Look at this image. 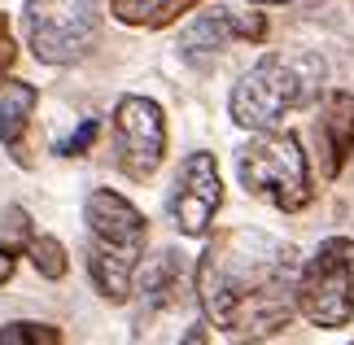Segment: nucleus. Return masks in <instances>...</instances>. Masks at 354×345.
I'll return each instance as SVG.
<instances>
[{
	"instance_id": "obj_1",
	"label": "nucleus",
	"mask_w": 354,
	"mask_h": 345,
	"mask_svg": "<svg viewBox=\"0 0 354 345\" xmlns=\"http://www.w3.org/2000/svg\"><path fill=\"white\" fill-rule=\"evenodd\" d=\"M302 262L289 241L258 227L214 232L197 258V301L232 345H258L293 324Z\"/></svg>"
},
{
	"instance_id": "obj_2",
	"label": "nucleus",
	"mask_w": 354,
	"mask_h": 345,
	"mask_svg": "<svg viewBox=\"0 0 354 345\" xmlns=\"http://www.w3.org/2000/svg\"><path fill=\"white\" fill-rule=\"evenodd\" d=\"M328 62L310 48H289V53H267L250 71L236 79L227 109L232 122L245 131H276L293 109L319 105Z\"/></svg>"
},
{
	"instance_id": "obj_3",
	"label": "nucleus",
	"mask_w": 354,
	"mask_h": 345,
	"mask_svg": "<svg viewBox=\"0 0 354 345\" xmlns=\"http://www.w3.org/2000/svg\"><path fill=\"white\" fill-rule=\"evenodd\" d=\"M88 218V275L92 288L105 301H127L136 293V271L145 262V245H149V223L136 205L114 188H97L84 205Z\"/></svg>"
},
{
	"instance_id": "obj_4",
	"label": "nucleus",
	"mask_w": 354,
	"mask_h": 345,
	"mask_svg": "<svg viewBox=\"0 0 354 345\" xmlns=\"http://www.w3.org/2000/svg\"><path fill=\"white\" fill-rule=\"evenodd\" d=\"M236 175L250 197L276 205L284 214H297L315 201L306 149L289 131H254V140L236 153Z\"/></svg>"
},
{
	"instance_id": "obj_5",
	"label": "nucleus",
	"mask_w": 354,
	"mask_h": 345,
	"mask_svg": "<svg viewBox=\"0 0 354 345\" xmlns=\"http://www.w3.org/2000/svg\"><path fill=\"white\" fill-rule=\"evenodd\" d=\"M22 39L35 62L75 66L101 39V5L97 0H26Z\"/></svg>"
},
{
	"instance_id": "obj_6",
	"label": "nucleus",
	"mask_w": 354,
	"mask_h": 345,
	"mask_svg": "<svg viewBox=\"0 0 354 345\" xmlns=\"http://www.w3.org/2000/svg\"><path fill=\"white\" fill-rule=\"evenodd\" d=\"M297 315L315 328H346L354 319V241L328 236L302 262L297 275Z\"/></svg>"
},
{
	"instance_id": "obj_7",
	"label": "nucleus",
	"mask_w": 354,
	"mask_h": 345,
	"mask_svg": "<svg viewBox=\"0 0 354 345\" xmlns=\"http://www.w3.org/2000/svg\"><path fill=\"white\" fill-rule=\"evenodd\" d=\"M114 149H118V171L145 184L153 179L162 158H167V114L149 96H122L114 105Z\"/></svg>"
},
{
	"instance_id": "obj_8",
	"label": "nucleus",
	"mask_w": 354,
	"mask_h": 345,
	"mask_svg": "<svg viewBox=\"0 0 354 345\" xmlns=\"http://www.w3.org/2000/svg\"><path fill=\"white\" fill-rule=\"evenodd\" d=\"M219 205H223L219 162H214V153L197 149L175 171V184L167 192V218L175 223L180 236H206L214 214H219Z\"/></svg>"
},
{
	"instance_id": "obj_9",
	"label": "nucleus",
	"mask_w": 354,
	"mask_h": 345,
	"mask_svg": "<svg viewBox=\"0 0 354 345\" xmlns=\"http://www.w3.org/2000/svg\"><path fill=\"white\" fill-rule=\"evenodd\" d=\"M315 140H319L324 179H337L346 171V162L354 158V96L350 92H324L319 96Z\"/></svg>"
},
{
	"instance_id": "obj_10",
	"label": "nucleus",
	"mask_w": 354,
	"mask_h": 345,
	"mask_svg": "<svg viewBox=\"0 0 354 345\" xmlns=\"http://www.w3.org/2000/svg\"><path fill=\"white\" fill-rule=\"evenodd\" d=\"M35 105H39L35 84H26V79H13V75L0 84V144L9 149L13 162H31V158L22 153V144H26V131H31Z\"/></svg>"
},
{
	"instance_id": "obj_11",
	"label": "nucleus",
	"mask_w": 354,
	"mask_h": 345,
	"mask_svg": "<svg viewBox=\"0 0 354 345\" xmlns=\"http://www.w3.org/2000/svg\"><path fill=\"white\" fill-rule=\"evenodd\" d=\"M136 288H140V301L149 310H167L184 297V262L175 250H162L153 254L136 275Z\"/></svg>"
},
{
	"instance_id": "obj_12",
	"label": "nucleus",
	"mask_w": 354,
	"mask_h": 345,
	"mask_svg": "<svg viewBox=\"0 0 354 345\" xmlns=\"http://www.w3.org/2000/svg\"><path fill=\"white\" fill-rule=\"evenodd\" d=\"M201 0H110V13L122 26H145V31H162V26L180 22L188 9Z\"/></svg>"
},
{
	"instance_id": "obj_13",
	"label": "nucleus",
	"mask_w": 354,
	"mask_h": 345,
	"mask_svg": "<svg viewBox=\"0 0 354 345\" xmlns=\"http://www.w3.org/2000/svg\"><path fill=\"white\" fill-rule=\"evenodd\" d=\"M232 22H227V9H210L201 13L197 22H188V31L180 35V53L188 62H201V57H214L232 44Z\"/></svg>"
},
{
	"instance_id": "obj_14",
	"label": "nucleus",
	"mask_w": 354,
	"mask_h": 345,
	"mask_svg": "<svg viewBox=\"0 0 354 345\" xmlns=\"http://www.w3.org/2000/svg\"><path fill=\"white\" fill-rule=\"evenodd\" d=\"M26 258H31V267L44 275V280H62L66 271H71V258H66V245L57 236H44V232H35L31 245H26Z\"/></svg>"
},
{
	"instance_id": "obj_15",
	"label": "nucleus",
	"mask_w": 354,
	"mask_h": 345,
	"mask_svg": "<svg viewBox=\"0 0 354 345\" xmlns=\"http://www.w3.org/2000/svg\"><path fill=\"white\" fill-rule=\"evenodd\" d=\"M0 345H66L62 333L53 324H39V319H13L0 328Z\"/></svg>"
},
{
	"instance_id": "obj_16",
	"label": "nucleus",
	"mask_w": 354,
	"mask_h": 345,
	"mask_svg": "<svg viewBox=\"0 0 354 345\" xmlns=\"http://www.w3.org/2000/svg\"><path fill=\"white\" fill-rule=\"evenodd\" d=\"M35 227H31V214L22 210V205H5L0 210V245L13 254H26V245H31Z\"/></svg>"
},
{
	"instance_id": "obj_17",
	"label": "nucleus",
	"mask_w": 354,
	"mask_h": 345,
	"mask_svg": "<svg viewBox=\"0 0 354 345\" xmlns=\"http://www.w3.org/2000/svg\"><path fill=\"white\" fill-rule=\"evenodd\" d=\"M227 22H232V35L241 44H263L267 39V18L258 9H227Z\"/></svg>"
},
{
	"instance_id": "obj_18",
	"label": "nucleus",
	"mask_w": 354,
	"mask_h": 345,
	"mask_svg": "<svg viewBox=\"0 0 354 345\" xmlns=\"http://www.w3.org/2000/svg\"><path fill=\"white\" fill-rule=\"evenodd\" d=\"M97 131H101V122H97V118H84L71 140H62V144H57V153H62V158H79V153H88L92 140H97Z\"/></svg>"
},
{
	"instance_id": "obj_19",
	"label": "nucleus",
	"mask_w": 354,
	"mask_h": 345,
	"mask_svg": "<svg viewBox=\"0 0 354 345\" xmlns=\"http://www.w3.org/2000/svg\"><path fill=\"white\" fill-rule=\"evenodd\" d=\"M13 57H18V44L9 39V31L0 35V84L9 79V66H13Z\"/></svg>"
},
{
	"instance_id": "obj_20",
	"label": "nucleus",
	"mask_w": 354,
	"mask_h": 345,
	"mask_svg": "<svg viewBox=\"0 0 354 345\" xmlns=\"http://www.w3.org/2000/svg\"><path fill=\"white\" fill-rule=\"evenodd\" d=\"M13 271H18V254L0 245V288H5V284L13 280Z\"/></svg>"
},
{
	"instance_id": "obj_21",
	"label": "nucleus",
	"mask_w": 354,
	"mask_h": 345,
	"mask_svg": "<svg viewBox=\"0 0 354 345\" xmlns=\"http://www.w3.org/2000/svg\"><path fill=\"white\" fill-rule=\"evenodd\" d=\"M180 345H210V333H206V324H193V328L184 333V341H180Z\"/></svg>"
},
{
	"instance_id": "obj_22",
	"label": "nucleus",
	"mask_w": 354,
	"mask_h": 345,
	"mask_svg": "<svg viewBox=\"0 0 354 345\" xmlns=\"http://www.w3.org/2000/svg\"><path fill=\"white\" fill-rule=\"evenodd\" d=\"M250 5H289V0H250Z\"/></svg>"
},
{
	"instance_id": "obj_23",
	"label": "nucleus",
	"mask_w": 354,
	"mask_h": 345,
	"mask_svg": "<svg viewBox=\"0 0 354 345\" xmlns=\"http://www.w3.org/2000/svg\"><path fill=\"white\" fill-rule=\"evenodd\" d=\"M9 31V18H5V13H0V35H5Z\"/></svg>"
}]
</instances>
